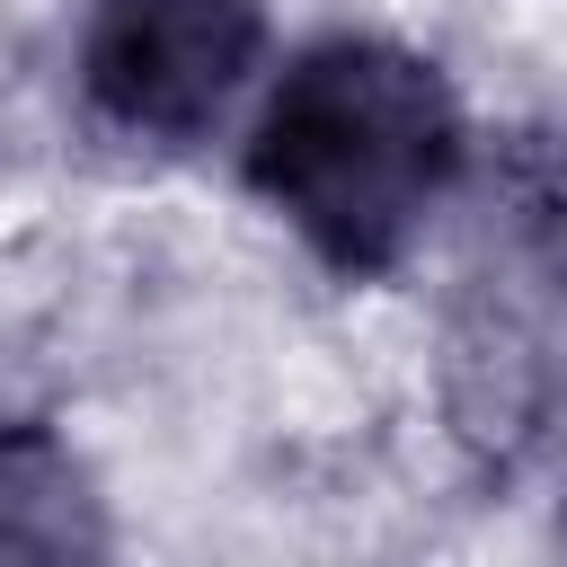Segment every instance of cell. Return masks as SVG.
<instances>
[{"instance_id": "2", "label": "cell", "mask_w": 567, "mask_h": 567, "mask_svg": "<svg viewBox=\"0 0 567 567\" xmlns=\"http://www.w3.org/2000/svg\"><path fill=\"white\" fill-rule=\"evenodd\" d=\"M257 53H266L257 0H106L80 44V80L106 124L186 142L239 97Z\"/></svg>"}, {"instance_id": "1", "label": "cell", "mask_w": 567, "mask_h": 567, "mask_svg": "<svg viewBox=\"0 0 567 567\" xmlns=\"http://www.w3.org/2000/svg\"><path fill=\"white\" fill-rule=\"evenodd\" d=\"M461 168V106L452 80L381 35H328L310 44L257 133H248V186L337 266L381 275L408 257L425 213L443 204Z\"/></svg>"}, {"instance_id": "3", "label": "cell", "mask_w": 567, "mask_h": 567, "mask_svg": "<svg viewBox=\"0 0 567 567\" xmlns=\"http://www.w3.org/2000/svg\"><path fill=\"white\" fill-rule=\"evenodd\" d=\"M97 549V505L53 434H0V558Z\"/></svg>"}]
</instances>
